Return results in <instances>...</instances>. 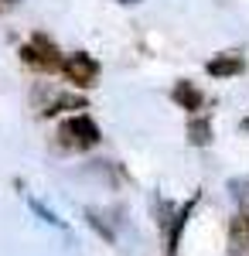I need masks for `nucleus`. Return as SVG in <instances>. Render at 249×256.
Returning a JSON list of instances; mask_svg holds the SVG:
<instances>
[{
  "mask_svg": "<svg viewBox=\"0 0 249 256\" xmlns=\"http://www.w3.org/2000/svg\"><path fill=\"white\" fill-rule=\"evenodd\" d=\"M65 110H78L82 113V110H89V102H86V96H78V92H55V96L41 106L44 116H55V113H65Z\"/></svg>",
  "mask_w": 249,
  "mask_h": 256,
  "instance_id": "obj_8",
  "label": "nucleus"
},
{
  "mask_svg": "<svg viewBox=\"0 0 249 256\" xmlns=\"http://www.w3.org/2000/svg\"><path fill=\"white\" fill-rule=\"evenodd\" d=\"M99 140H102V130H99V123L89 113H76V116L62 120V126H58V144L65 147V150H92L99 147Z\"/></svg>",
  "mask_w": 249,
  "mask_h": 256,
  "instance_id": "obj_1",
  "label": "nucleus"
},
{
  "mask_svg": "<svg viewBox=\"0 0 249 256\" xmlns=\"http://www.w3.org/2000/svg\"><path fill=\"white\" fill-rule=\"evenodd\" d=\"M20 62L38 68V72H62V62L65 55L58 52V44L48 34H34L28 44H20Z\"/></svg>",
  "mask_w": 249,
  "mask_h": 256,
  "instance_id": "obj_2",
  "label": "nucleus"
},
{
  "mask_svg": "<svg viewBox=\"0 0 249 256\" xmlns=\"http://www.w3.org/2000/svg\"><path fill=\"white\" fill-rule=\"evenodd\" d=\"M188 144L192 147H208L212 144V120L208 116H202V113L188 116Z\"/></svg>",
  "mask_w": 249,
  "mask_h": 256,
  "instance_id": "obj_9",
  "label": "nucleus"
},
{
  "mask_svg": "<svg viewBox=\"0 0 249 256\" xmlns=\"http://www.w3.org/2000/svg\"><path fill=\"white\" fill-rule=\"evenodd\" d=\"M99 62L89 55V52H72V55H65L62 62V76L72 82L76 89H92L99 82Z\"/></svg>",
  "mask_w": 249,
  "mask_h": 256,
  "instance_id": "obj_3",
  "label": "nucleus"
},
{
  "mask_svg": "<svg viewBox=\"0 0 249 256\" xmlns=\"http://www.w3.org/2000/svg\"><path fill=\"white\" fill-rule=\"evenodd\" d=\"M86 222H89V226H92V229H96V232H99L102 239H106V242H116L113 226H110V222H102V216H99L96 208H89V212H86Z\"/></svg>",
  "mask_w": 249,
  "mask_h": 256,
  "instance_id": "obj_10",
  "label": "nucleus"
},
{
  "mask_svg": "<svg viewBox=\"0 0 249 256\" xmlns=\"http://www.w3.org/2000/svg\"><path fill=\"white\" fill-rule=\"evenodd\" d=\"M242 130H246V134H249V116H246V120H242Z\"/></svg>",
  "mask_w": 249,
  "mask_h": 256,
  "instance_id": "obj_12",
  "label": "nucleus"
},
{
  "mask_svg": "<svg viewBox=\"0 0 249 256\" xmlns=\"http://www.w3.org/2000/svg\"><path fill=\"white\" fill-rule=\"evenodd\" d=\"M229 253L232 256H246L249 253V205L239 208L229 222Z\"/></svg>",
  "mask_w": 249,
  "mask_h": 256,
  "instance_id": "obj_7",
  "label": "nucleus"
},
{
  "mask_svg": "<svg viewBox=\"0 0 249 256\" xmlns=\"http://www.w3.org/2000/svg\"><path fill=\"white\" fill-rule=\"evenodd\" d=\"M205 72L212 79H236V76L246 72V58L239 52H218V55H212L205 62Z\"/></svg>",
  "mask_w": 249,
  "mask_h": 256,
  "instance_id": "obj_4",
  "label": "nucleus"
},
{
  "mask_svg": "<svg viewBox=\"0 0 249 256\" xmlns=\"http://www.w3.org/2000/svg\"><path fill=\"white\" fill-rule=\"evenodd\" d=\"M194 205H198V195H192V202H184L178 212L171 216V226H168V256H174L178 250H181V236H184V226H188V218H192Z\"/></svg>",
  "mask_w": 249,
  "mask_h": 256,
  "instance_id": "obj_6",
  "label": "nucleus"
},
{
  "mask_svg": "<svg viewBox=\"0 0 249 256\" xmlns=\"http://www.w3.org/2000/svg\"><path fill=\"white\" fill-rule=\"evenodd\" d=\"M171 102L178 106V110H184L188 116H194V113H202V106H205V92H202L194 82L178 79L174 89H171Z\"/></svg>",
  "mask_w": 249,
  "mask_h": 256,
  "instance_id": "obj_5",
  "label": "nucleus"
},
{
  "mask_svg": "<svg viewBox=\"0 0 249 256\" xmlns=\"http://www.w3.org/2000/svg\"><path fill=\"white\" fill-rule=\"evenodd\" d=\"M120 4H140V0H120Z\"/></svg>",
  "mask_w": 249,
  "mask_h": 256,
  "instance_id": "obj_13",
  "label": "nucleus"
},
{
  "mask_svg": "<svg viewBox=\"0 0 249 256\" xmlns=\"http://www.w3.org/2000/svg\"><path fill=\"white\" fill-rule=\"evenodd\" d=\"M28 205H31V208H34V212H38V216L44 218V222H48V226H58V229H62V218H58L55 212H48V208H44V205H41V202H34V198H28Z\"/></svg>",
  "mask_w": 249,
  "mask_h": 256,
  "instance_id": "obj_11",
  "label": "nucleus"
}]
</instances>
